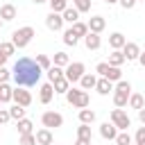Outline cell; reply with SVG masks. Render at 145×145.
<instances>
[{
    "instance_id": "4",
    "label": "cell",
    "mask_w": 145,
    "mask_h": 145,
    "mask_svg": "<svg viewBox=\"0 0 145 145\" xmlns=\"http://www.w3.org/2000/svg\"><path fill=\"white\" fill-rule=\"evenodd\" d=\"M66 100H68V104H72L75 109H86V106L91 104V95H88L86 91H82V88H75V86H70V88L66 91Z\"/></svg>"
},
{
    "instance_id": "31",
    "label": "cell",
    "mask_w": 145,
    "mask_h": 145,
    "mask_svg": "<svg viewBox=\"0 0 145 145\" xmlns=\"http://www.w3.org/2000/svg\"><path fill=\"white\" fill-rule=\"evenodd\" d=\"M9 118H11V120H16V122H18V120H23V118H25V106L14 104V106L9 109Z\"/></svg>"
},
{
    "instance_id": "40",
    "label": "cell",
    "mask_w": 145,
    "mask_h": 145,
    "mask_svg": "<svg viewBox=\"0 0 145 145\" xmlns=\"http://www.w3.org/2000/svg\"><path fill=\"white\" fill-rule=\"evenodd\" d=\"M134 143H136V145H143V143H145V125L136 129V136H134Z\"/></svg>"
},
{
    "instance_id": "50",
    "label": "cell",
    "mask_w": 145,
    "mask_h": 145,
    "mask_svg": "<svg viewBox=\"0 0 145 145\" xmlns=\"http://www.w3.org/2000/svg\"><path fill=\"white\" fill-rule=\"evenodd\" d=\"M2 25H5V23H2V18H0V27H2Z\"/></svg>"
},
{
    "instance_id": "32",
    "label": "cell",
    "mask_w": 145,
    "mask_h": 145,
    "mask_svg": "<svg viewBox=\"0 0 145 145\" xmlns=\"http://www.w3.org/2000/svg\"><path fill=\"white\" fill-rule=\"evenodd\" d=\"M14 52H16V48H14V43H11V41H0V54H5V57L9 59Z\"/></svg>"
},
{
    "instance_id": "39",
    "label": "cell",
    "mask_w": 145,
    "mask_h": 145,
    "mask_svg": "<svg viewBox=\"0 0 145 145\" xmlns=\"http://www.w3.org/2000/svg\"><path fill=\"white\" fill-rule=\"evenodd\" d=\"M18 145H36L34 134H25V136H20V138H18Z\"/></svg>"
},
{
    "instance_id": "38",
    "label": "cell",
    "mask_w": 145,
    "mask_h": 145,
    "mask_svg": "<svg viewBox=\"0 0 145 145\" xmlns=\"http://www.w3.org/2000/svg\"><path fill=\"white\" fill-rule=\"evenodd\" d=\"M77 138H88L91 140V125H79L77 127Z\"/></svg>"
},
{
    "instance_id": "42",
    "label": "cell",
    "mask_w": 145,
    "mask_h": 145,
    "mask_svg": "<svg viewBox=\"0 0 145 145\" xmlns=\"http://www.w3.org/2000/svg\"><path fill=\"white\" fill-rule=\"evenodd\" d=\"M118 5H120L122 9H134V7H136V0H118Z\"/></svg>"
},
{
    "instance_id": "28",
    "label": "cell",
    "mask_w": 145,
    "mask_h": 145,
    "mask_svg": "<svg viewBox=\"0 0 145 145\" xmlns=\"http://www.w3.org/2000/svg\"><path fill=\"white\" fill-rule=\"evenodd\" d=\"M52 88H54V93H63V95H66V91L70 88V82H68L66 77H59L57 82H52Z\"/></svg>"
},
{
    "instance_id": "44",
    "label": "cell",
    "mask_w": 145,
    "mask_h": 145,
    "mask_svg": "<svg viewBox=\"0 0 145 145\" xmlns=\"http://www.w3.org/2000/svg\"><path fill=\"white\" fill-rule=\"evenodd\" d=\"M138 120H140V125H145V106L138 109Z\"/></svg>"
},
{
    "instance_id": "27",
    "label": "cell",
    "mask_w": 145,
    "mask_h": 145,
    "mask_svg": "<svg viewBox=\"0 0 145 145\" xmlns=\"http://www.w3.org/2000/svg\"><path fill=\"white\" fill-rule=\"evenodd\" d=\"M70 63V57L66 52H54V59H52V66H59V68H66Z\"/></svg>"
},
{
    "instance_id": "26",
    "label": "cell",
    "mask_w": 145,
    "mask_h": 145,
    "mask_svg": "<svg viewBox=\"0 0 145 145\" xmlns=\"http://www.w3.org/2000/svg\"><path fill=\"white\" fill-rule=\"evenodd\" d=\"M11 95H14V88L9 86V82H7V84H0V102H2V104L11 102Z\"/></svg>"
},
{
    "instance_id": "5",
    "label": "cell",
    "mask_w": 145,
    "mask_h": 145,
    "mask_svg": "<svg viewBox=\"0 0 145 145\" xmlns=\"http://www.w3.org/2000/svg\"><path fill=\"white\" fill-rule=\"evenodd\" d=\"M95 72L100 75V77H104V79H109V82H120L122 79V70L120 68H116V66H109L106 61H102V63H97L95 66Z\"/></svg>"
},
{
    "instance_id": "46",
    "label": "cell",
    "mask_w": 145,
    "mask_h": 145,
    "mask_svg": "<svg viewBox=\"0 0 145 145\" xmlns=\"http://www.w3.org/2000/svg\"><path fill=\"white\" fill-rule=\"evenodd\" d=\"M138 63L145 68V52H140V54H138Z\"/></svg>"
},
{
    "instance_id": "49",
    "label": "cell",
    "mask_w": 145,
    "mask_h": 145,
    "mask_svg": "<svg viewBox=\"0 0 145 145\" xmlns=\"http://www.w3.org/2000/svg\"><path fill=\"white\" fill-rule=\"evenodd\" d=\"M104 2H109V5H116V2H118V0H104Z\"/></svg>"
},
{
    "instance_id": "43",
    "label": "cell",
    "mask_w": 145,
    "mask_h": 145,
    "mask_svg": "<svg viewBox=\"0 0 145 145\" xmlns=\"http://www.w3.org/2000/svg\"><path fill=\"white\" fill-rule=\"evenodd\" d=\"M11 118H9V109H0V125H5V122H9Z\"/></svg>"
},
{
    "instance_id": "15",
    "label": "cell",
    "mask_w": 145,
    "mask_h": 145,
    "mask_svg": "<svg viewBox=\"0 0 145 145\" xmlns=\"http://www.w3.org/2000/svg\"><path fill=\"white\" fill-rule=\"evenodd\" d=\"M100 136H102L104 140H113V138L118 136V129H116V125H111L109 120H106V122H102V125H100Z\"/></svg>"
},
{
    "instance_id": "22",
    "label": "cell",
    "mask_w": 145,
    "mask_h": 145,
    "mask_svg": "<svg viewBox=\"0 0 145 145\" xmlns=\"http://www.w3.org/2000/svg\"><path fill=\"white\" fill-rule=\"evenodd\" d=\"M16 127H18V136L34 134V125H32V120H29V118H23V120H18V122H16Z\"/></svg>"
},
{
    "instance_id": "23",
    "label": "cell",
    "mask_w": 145,
    "mask_h": 145,
    "mask_svg": "<svg viewBox=\"0 0 145 145\" xmlns=\"http://www.w3.org/2000/svg\"><path fill=\"white\" fill-rule=\"evenodd\" d=\"M109 66H116V68H120L122 63H125V54H122V50H111V54H109V61H106Z\"/></svg>"
},
{
    "instance_id": "19",
    "label": "cell",
    "mask_w": 145,
    "mask_h": 145,
    "mask_svg": "<svg viewBox=\"0 0 145 145\" xmlns=\"http://www.w3.org/2000/svg\"><path fill=\"white\" fill-rule=\"evenodd\" d=\"M113 82H109V79H104V77H100L97 79V84H95V91L100 93V95H109V93H113Z\"/></svg>"
},
{
    "instance_id": "53",
    "label": "cell",
    "mask_w": 145,
    "mask_h": 145,
    "mask_svg": "<svg viewBox=\"0 0 145 145\" xmlns=\"http://www.w3.org/2000/svg\"><path fill=\"white\" fill-rule=\"evenodd\" d=\"M131 145H136V143H131Z\"/></svg>"
},
{
    "instance_id": "34",
    "label": "cell",
    "mask_w": 145,
    "mask_h": 145,
    "mask_svg": "<svg viewBox=\"0 0 145 145\" xmlns=\"http://www.w3.org/2000/svg\"><path fill=\"white\" fill-rule=\"evenodd\" d=\"M63 43H66V45H70V48H75V45L79 43V39H77L75 34H72V29H70V27H68V29L63 32Z\"/></svg>"
},
{
    "instance_id": "3",
    "label": "cell",
    "mask_w": 145,
    "mask_h": 145,
    "mask_svg": "<svg viewBox=\"0 0 145 145\" xmlns=\"http://www.w3.org/2000/svg\"><path fill=\"white\" fill-rule=\"evenodd\" d=\"M129 95H131V84L125 82V79L116 82V86H113V104H116V109H125L127 102H129Z\"/></svg>"
},
{
    "instance_id": "36",
    "label": "cell",
    "mask_w": 145,
    "mask_h": 145,
    "mask_svg": "<svg viewBox=\"0 0 145 145\" xmlns=\"http://www.w3.org/2000/svg\"><path fill=\"white\" fill-rule=\"evenodd\" d=\"M48 5H50V11H57V14H61V11L68 7L66 0H48Z\"/></svg>"
},
{
    "instance_id": "51",
    "label": "cell",
    "mask_w": 145,
    "mask_h": 145,
    "mask_svg": "<svg viewBox=\"0 0 145 145\" xmlns=\"http://www.w3.org/2000/svg\"><path fill=\"white\" fill-rule=\"evenodd\" d=\"M136 2H145V0H136Z\"/></svg>"
},
{
    "instance_id": "17",
    "label": "cell",
    "mask_w": 145,
    "mask_h": 145,
    "mask_svg": "<svg viewBox=\"0 0 145 145\" xmlns=\"http://www.w3.org/2000/svg\"><path fill=\"white\" fill-rule=\"evenodd\" d=\"M95 84H97V77L93 75V72H84L82 75V79H79V88L82 91H91V88H95Z\"/></svg>"
},
{
    "instance_id": "8",
    "label": "cell",
    "mask_w": 145,
    "mask_h": 145,
    "mask_svg": "<svg viewBox=\"0 0 145 145\" xmlns=\"http://www.w3.org/2000/svg\"><path fill=\"white\" fill-rule=\"evenodd\" d=\"M41 122L45 129H57V127H63V116L59 111H45L41 116Z\"/></svg>"
},
{
    "instance_id": "12",
    "label": "cell",
    "mask_w": 145,
    "mask_h": 145,
    "mask_svg": "<svg viewBox=\"0 0 145 145\" xmlns=\"http://www.w3.org/2000/svg\"><path fill=\"white\" fill-rule=\"evenodd\" d=\"M88 32H93V34H102L104 32V27H106V20H104V16H93V18H88Z\"/></svg>"
},
{
    "instance_id": "35",
    "label": "cell",
    "mask_w": 145,
    "mask_h": 145,
    "mask_svg": "<svg viewBox=\"0 0 145 145\" xmlns=\"http://www.w3.org/2000/svg\"><path fill=\"white\" fill-rule=\"evenodd\" d=\"M72 7L79 14H86V11H91V0H72Z\"/></svg>"
},
{
    "instance_id": "45",
    "label": "cell",
    "mask_w": 145,
    "mask_h": 145,
    "mask_svg": "<svg viewBox=\"0 0 145 145\" xmlns=\"http://www.w3.org/2000/svg\"><path fill=\"white\" fill-rule=\"evenodd\" d=\"M75 145H91V140H88V138H77Z\"/></svg>"
},
{
    "instance_id": "1",
    "label": "cell",
    "mask_w": 145,
    "mask_h": 145,
    "mask_svg": "<svg viewBox=\"0 0 145 145\" xmlns=\"http://www.w3.org/2000/svg\"><path fill=\"white\" fill-rule=\"evenodd\" d=\"M41 75H43L41 66L36 63V59H29V57L16 59V63L11 68V79L16 82V86H34V84H39Z\"/></svg>"
},
{
    "instance_id": "11",
    "label": "cell",
    "mask_w": 145,
    "mask_h": 145,
    "mask_svg": "<svg viewBox=\"0 0 145 145\" xmlns=\"http://www.w3.org/2000/svg\"><path fill=\"white\" fill-rule=\"evenodd\" d=\"M122 54H125V61H138V54H140L138 43L127 41V43H125V48H122Z\"/></svg>"
},
{
    "instance_id": "33",
    "label": "cell",
    "mask_w": 145,
    "mask_h": 145,
    "mask_svg": "<svg viewBox=\"0 0 145 145\" xmlns=\"http://www.w3.org/2000/svg\"><path fill=\"white\" fill-rule=\"evenodd\" d=\"M113 140H116V145H131L134 143V138L129 136V131H118V136Z\"/></svg>"
},
{
    "instance_id": "48",
    "label": "cell",
    "mask_w": 145,
    "mask_h": 145,
    "mask_svg": "<svg viewBox=\"0 0 145 145\" xmlns=\"http://www.w3.org/2000/svg\"><path fill=\"white\" fill-rule=\"evenodd\" d=\"M34 5H43V2H48V0H32Z\"/></svg>"
},
{
    "instance_id": "14",
    "label": "cell",
    "mask_w": 145,
    "mask_h": 145,
    "mask_svg": "<svg viewBox=\"0 0 145 145\" xmlns=\"http://www.w3.org/2000/svg\"><path fill=\"white\" fill-rule=\"evenodd\" d=\"M52 97H54V88H52V84H50V82H48V84H41V91H39V100H41V104H50Z\"/></svg>"
},
{
    "instance_id": "24",
    "label": "cell",
    "mask_w": 145,
    "mask_h": 145,
    "mask_svg": "<svg viewBox=\"0 0 145 145\" xmlns=\"http://www.w3.org/2000/svg\"><path fill=\"white\" fill-rule=\"evenodd\" d=\"M79 122L82 125H93L95 122V111L88 109V106L86 109H79Z\"/></svg>"
},
{
    "instance_id": "2",
    "label": "cell",
    "mask_w": 145,
    "mask_h": 145,
    "mask_svg": "<svg viewBox=\"0 0 145 145\" xmlns=\"http://www.w3.org/2000/svg\"><path fill=\"white\" fill-rule=\"evenodd\" d=\"M34 36H36L34 27H32V25H25V27L14 29V34H11V43H14V48H16V50H23V48H27V45L32 43V39H34Z\"/></svg>"
},
{
    "instance_id": "37",
    "label": "cell",
    "mask_w": 145,
    "mask_h": 145,
    "mask_svg": "<svg viewBox=\"0 0 145 145\" xmlns=\"http://www.w3.org/2000/svg\"><path fill=\"white\" fill-rule=\"evenodd\" d=\"M36 63L41 66V70H48V68L52 66V59H50L48 54H36Z\"/></svg>"
},
{
    "instance_id": "30",
    "label": "cell",
    "mask_w": 145,
    "mask_h": 145,
    "mask_svg": "<svg viewBox=\"0 0 145 145\" xmlns=\"http://www.w3.org/2000/svg\"><path fill=\"white\" fill-rule=\"evenodd\" d=\"M45 72H48V82H50V84L57 82L59 77H63V68H59V66H50Z\"/></svg>"
},
{
    "instance_id": "29",
    "label": "cell",
    "mask_w": 145,
    "mask_h": 145,
    "mask_svg": "<svg viewBox=\"0 0 145 145\" xmlns=\"http://www.w3.org/2000/svg\"><path fill=\"white\" fill-rule=\"evenodd\" d=\"M127 104H129L131 109H136V111H138V109H143V106H145V100H143V95H140V93H131Z\"/></svg>"
},
{
    "instance_id": "9",
    "label": "cell",
    "mask_w": 145,
    "mask_h": 145,
    "mask_svg": "<svg viewBox=\"0 0 145 145\" xmlns=\"http://www.w3.org/2000/svg\"><path fill=\"white\" fill-rule=\"evenodd\" d=\"M11 102L14 104H20V106H29L32 104V93L25 91V86H16L14 88V95H11Z\"/></svg>"
},
{
    "instance_id": "13",
    "label": "cell",
    "mask_w": 145,
    "mask_h": 145,
    "mask_svg": "<svg viewBox=\"0 0 145 145\" xmlns=\"http://www.w3.org/2000/svg\"><path fill=\"white\" fill-rule=\"evenodd\" d=\"M34 138H36V145H52L54 143V136H52V129H39L36 134H34Z\"/></svg>"
},
{
    "instance_id": "7",
    "label": "cell",
    "mask_w": 145,
    "mask_h": 145,
    "mask_svg": "<svg viewBox=\"0 0 145 145\" xmlns=\"http://www.w3.org/2000/svg\"><path fill=\"white\" fill-rule=\"evenodd\" d=\"M111 125H116L118 131H127L131 127V118L127 116L125 109H113L111 111Z\"/></svg>"
},
{
    "instance_id": "18",
    "label": "cell",
    "mask_w": 145,
    "mask_h": 145,
    "mask_svg": "<svg viewBox=\"0 0 145 145\" xmlns=\"http://www.w3.org/2000/svg\"><path fill=\"white\" fill-rule=\"evenodd\" d=\"M84 45H86V50H100V45H102V39H100V34H93V32H88V34L84 36Z\"/></svg>"
},
{
    "instance_id": "25",
    "label": "cell",
    "mask_w": 145,
    "mask_h": 145,
    "mask_svg": "<svg viewBox=\"0 0 145 145\" xmlns=\"http://www.w3.org/2000/svg\"><path fill=\"white\" fill-rule=\"evenodd\" d=\"M70 29H72V34H75L77 39H84V36L88 34V25H86V23H82V20H77L75 25H70Z\"/></svg>"
},
{
    "instance_id": "10",
    "label": "cell",
    "mask_w": 145,
    "mask_h": 145,
    "mask_svg": "<svg viewBox=\"0 0 145 145\" xmlns=\"http://www.w3.org/2000/svg\"><path fill=\"white\" fill-rule=\"evenodd\" d=\"M45 27H48L50 32H61V29H63V18H61V14L50 11V14L45 16Z\"/></svg>"
},
{
    "instance_id": "21",
    "label": "cell",
    "mask_w": 145,
    "mask_h": 145,
    "mask_svg": "<svg viewBox=\"0 0 145 145\" xmlns=\"http://www.w3.org/2000/svg\"><path fill=\"white\" fill-rule=\"evenodd\" d=\"M61 18H63V23H70V25H75V23L79 20V11H77L75 7H66V9L61 11Z\"/></svg>"
},
{
    "instance_id": "41",
    "label": "cell",
    "mask_w": 145,
    "mask_h": 145,
    "mask_svg": "<svg viewBox=\"0 0 145 145\" xmlns=\"http://www.w3.org/2000/svg\"><path fill=\"white\" fill-rule=\"evenodd\" d=\"M9 79H11V70H7V68L2 66V68H0V84H7Z\"/></svg>"
},
{
    "instance_id": "54",
    "label": "cell",
    "mask_w": 145,
    "mask_h": 145,
    "mask_svg": "<svg viewBox=\"0 0 145 145\" xmlns=\"http://www.w3.org/2000/svg\"><path fill=\"white\" fill-rule=\"evenodd\" d=\"M143 145H145V143H143Z\"/></svg>"
},
{
    "instance_id": "6",
    "label": "cell",
    "mask_w": 145,
    "mask_h": 145,
    "mask_svg": "<svg viewBox=\"0 0 145 145\" xmlns=\"http://www.w3.org/2000/svg\"><path fill=\"white\" fill-rule=\"evenodd\" d=\"M86 72V66L82 63V61H70L66 68H63V77L70 82V84H75V82H79L82 79V75Z\"/></svg>"
},
{
    "instance_id": "16",
    "label": "cell",
    "mask_w": 145,
    "mask_h": 145,
    "mask_svg": "<svg viewBox=\"0 0 145 145\" xmlns=\"http://www.w3.org/2000/svg\"><path fill=\"white\" fill-rule=\"evenodd\" d=\"M125 43H127V36H125L122 32H113V34L109 36V45H111V50H122Z\"/></svg>"
},
{
    "instance_id": "20",
    "label": "cell",
    "mask_w": 145,
    "mask_h": 145,
    "mask_svg": "<svg viewBox=\"0 0 145 145\" xmlns=\"http://www.w3.org/2000/svg\"><path fill=\"white\" fill-rule=\"evenodd\" d=\"M16 14H18V11H16V7H14V5H9V2L0 7V18H2V23L14 20V18H16Z\"/></svg>"
},
{
    "instance_id": "52",
    "label": "cell",
    "mask_w": 145,
    "mask_h": 145,
    "mask_svg": "<svg viewBox=\"0 0 145 145\" xmlns=\"http://www.w3.org/2000/svg\"><path fill=\"white\" fill-rule=\"evenodd\" d=\"M0 109H2V102H0Z\"/></svg>"
},
{
    "instance_id": "47",
    "label": "cell",
    "mask_w": 145,
    "mask_h": 145,
    "mask_svg": "<svg viewBox=\"0 0 145 145\" xmlns=\"http://www.w3.org/2000/svg\"><path fill=\"white\" fill-rule=\"evenodd\" d=\"M5 63H7V57H5V54H0V68H2Z\"/></svg>"
}]
</instances>
